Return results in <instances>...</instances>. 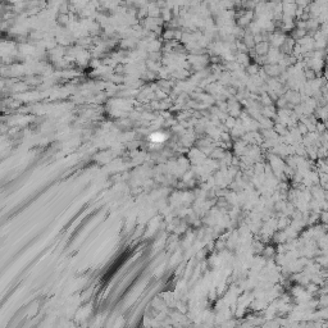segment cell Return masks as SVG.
Segmentation results:
<instances>
[{"label": "cell", "instance_id": "6da1fadb", "mask_svg": "<svg viewBox=\"0 0 328 328\" xmlns=\"http://www.w3.org/2000/svg\"><path fill=\"white\" fill-rule=\"evenodd\" d=\"M267 53H268V44H267V42L263 41V42H260V44L256 45V54L264 55Z\"/></svg>", "mask_w": 328, "mask_h": 328}, {"label": "cell", "instance_id": "7a4b0ae2", "mask_svg": "<svg viewBox=\"0 0 328 328\" xmlns=\"http://www.w3.org/2000/svg\"><path fill=\"white\" fill-rule=\"evenodd\" d=\"M247 71L251 73V74H255V73H258V67L255 65V64H253V65H250L249 68H247Z\"/></svg>", "mask_w": 328, "mask_h": 328}]
</instances>
